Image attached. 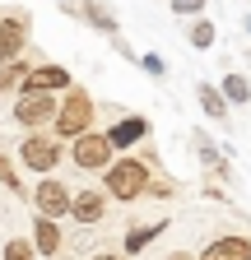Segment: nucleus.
<instances>
[{
    "mask_svg": "<svg viewBox=\"0 0 251 260\" xmlns=\"http://www.w3.org/2000/svg\"><path fill=\"white\" fill-rule=\"evenodd\" d=\"M196 98H200V112H205L209 121H218V125H224V116H228V98L218 93L214 84H196Z\"/></svg>",
    "mask_w": 251,
    "mask_h": 260,
    "instance_id": "obj_13",
    "label": "nucleus"
},
{
    "mask_svg": "<svg viewBox=\"0 0 251 260\" xmlns=\"http://www.w3.org/2000/svg\"><path fill=\"white\" fill-rule=\"evenodd\" d=\"M33 209L47 214V218H66V214H70V190L60 186L56 177H42L38 190H33Z\"/></svg>",
    "mask_w": 251,
    "mask_h": 260,
    "instance_id": "obj_7",
    "label": "nucleus"
},
{
    "mask_svg": "<svg viewBox=\"0 0 251 260\" xmlns=\"http://www.w3.org/2000/svg\"><path fill=\"white\" fill-rule=\"evenodd\" d=\"M93 260H121V255H107V251H103V255H93Z\"/></svg>",
    "mask_w": 251,
    "mask_h": 260,
    "instance_id": "obj_25",
    "label": "nucleus"
},
{
    "mask_svg": "<svg viewBox=\"0 0 251 260\" xmlns=\"http://www.w3.org/2000/svg\"><path fill=\"white\" fill-rule=\"evenodd\" d=\"M79 14H84L93 28H98V32H116V19H112V10H107V5H98V0H84V5H79Z\"/></svg>",
    "mask_w": 251,
    "mask_h": 260,
    "instance_id": "obj_16",
    "label": "nucleus"
},
{
    "mask_svg": "<svg viewBox=\"0 0 251 260\" xmlns=\"http://www.w3.org/2000/svg\"><path fill=\"white\" fill-rule=\"evenodd\" d=\"M149 135V121L144 116H125V121H116L112 130H107V140H112V149H125V144H135V140H144Z\"/></svg>",
    "mask_w": 251,
    "mask_h": 260,
    "instance_id": "obj_12",
    "label": "nucleus"
},
{
    "mask_svg": "<svg viewBox=\"0 0 251 260\" xmlns=\"http://www.w3.org/2000/svg\"><path fill=\"white\" fill-rule=\"evenodd\" d=\"M19 162L47 177V172L56 168V162H60V144H56L51 135H38V130H33V135H28V140L19 144Z\"/></svg>",
    "mask_w": 251,
    "mask_h": 260,
    "instance_id": "obj_5",
    "label": "nucleus"
},
{
    "mask_svg": "<svg viewBox=\"0 0 251 260\" xmlns=\"http://www.w3.org/2000/svg\"><path fill=\"white\" fill-rule=\"evenodd\" d=\"M218 93L228 98V107H242V103H251V79H246V75H224Z\"/></svg>",
    "mask_w": 251,
    "mask_h": 260,
    "instance_id": "obj_14",
    "label": "nucleus"
},
{
    "mask_svg": "<svg viewBox=\"0 0 251 260\" xmlns=\"http://www.w3.org/2000/svg\"><path fill=\"white\" fill-rule=\"evenodd\" d=\"M23 70H28V65H23V56H19V60H10V65H0V93H10V88L23 79Z\"/></svg>",
    "mask_w": 251,
    "mask_h": 260,
    "instance_id": "obj_19",
    "label": "nucleus"
},
{
    "mask_svg": "<svg viewBox=\"0 0 251 260\" xmlns=\"http://www.w3.org/2000/svg\"><path fill=\"white\" fill-rule=\"evenodd\" d=\"M200 162H205V168H214L218 177H224V172H228V168H224V158H218V149H214L209 140H200Z\"/></svg>",
    "mask_w": 251,
    "mask_h": 260,
    "instance_id": "obj_21",
    "label": "nucleus"
},
{
    "mask_svg": "<svg viewBox=\"0 0 251 260\" xmlns=\"http://www.w3.org/2000/svg\"><path fill=\"white\" fill-rule=\"evenodd\" d=\"M66 5H70V0H66Z\"/></svg>",
    "mask_w": 251,
    "mask_h": 260,
    "instance_id": "obj_27",
    "label": "nucleus"
},
{
    "mask_svg": "<svg viewBox=\"0 0 251 260\" xmlns=\"http://www.w3.org/2000/svg\"><path fill=\"white\" fill-rule=\"evenodd\" d=\"M23 47H28V19L23 14H5L0 19V65L19 60Z\"/></svg>",
    "mask_w": 251,
    "mask_h": 260,
    "instance_id": "obj_8",
    "label": "nucleus"
},
{
    "mask_svg": "<svg viewBox=\"0 0 251 260\" xmlns=\"http://www.w3.org/2000/svg\"><path fill=\"white\" fill-rule=\"evenodd\" d=\"M209 0H172V14H200Z\"/></svg>",
    "mask_w": 251,
    "mask_h": 260,
    "instance_id": "obj_22",
    "label": "nucleus"
},
{
    "mask_svg": "<svg viewBox=\"0 0 251 260\" xmlns=\"http://www.w3.org/2000/svg\"><path fill=\"white\" fill-rule=\"evenodd\" d=\"M103 214H107V190H79V195H70V218L75 223L93 228V223H103Z\"/></svg>",
    "mask_w": 251,
    "mask_h": 260,
    "instance_id": "obj_9",
    "label": "nucleus"
},
{
    "mask_svg": "<svg viewBox=\"0 0 251 260\" xmlns=\"http://www.w3.org/2000/svg\"><path fill=\"white\" fill-rule=\"evenodd\" d=\"M140 65H144V70H149V75H163V70H168V65H163V60H159V56H144V60H140Z\"/></svg>",
    "mask_w": 251,
    "mask_h": 260,
    "instance_id": "obj_23",
    "label": "nucleus"
},
{
    "mask_svg": "<svg viewBox=\"0 0 251 260\" xmlns=\"http://www.w3.org/2000/svg\"><path fill=\"white\" fill-rule=\"evenodd\" d=\"M200 260H251V237H237V233H228V237L209 242V246L200 251Z\"/></svg>",
    "mask_w": 251,
    "mask_h": 260,
    "instance_id": "obj_10",
    "label": "nucleus"
},
{
    "mask_svg": "<svg viewBox=\"0 0 251 260\" xmlns=\"http://www.w3.org/2000/svg\"><path fill=\"white\" fill-rule=\"evenodd\" d=\"M242 28H246V32H251V14H246V23H242Z\"/></svg>",
    "mask_w": 251,
    "mask_h": 260,
    "instance_id": "obj_26",
    "label": "nucleus"
},
{
    "mask_svg": "<svg viewBox=\"0 0 251 260\" xmlns=\"http://www.w3.org/2000/svg\"><path fill=\"white\" fill-rule=\"evenodd\" d=\"M5 260H38L33 237H10V242H5Z\"/></svg>",
    "mask_w": 251,
    "mask_h": 260,
    "instance_id": "obj_18",
    "label": "nucleus"
},
{
    "mask_svg": "<svg viewBox=\"0 0 251 260\" xmlns=\"http://www.w3.org/2000/svg\"><path fill=\"white\" fill-rule=\"evenodd\" d=\"M168 260H191V255H186V251H172V255H168Z\"/></svg>",
    "mask_w": 251,
    "mask_h": 260,
    "instance_id": "obj_24",
    "label": "nucleus"
},
{
    "mask_svg": "<svg viewBox=\"0 0 251 260\" xmlns=\"http://www.w3.org/2000/svg\"><path fill=\"white\" fill-rule=\"evenodd\" d=\"M14 121L38 130V125H51L56 121V98L51 93H19L14 98Z\"/></svg>",
    "mask_w": 251,
    "mask_h": 260,
    "instance_id": "obj_4",
    "label": "nucleus"
},
{
    "mask_svg": "<svg viewBox=\"0 0 251 260\" xmlns=\"http://www.w3.org/2000/svg\"><path fill=\"white\" fill-rule=\"evenodd\" d=\"M60 246H66L60 223L47 218V214H38V223H33V251H38V255H60Z\"/></svg>",
    "mask_w": 251,
    "mask_h": 260,
    "instance_id": "obj_11",
    "label": "nucleus"
},
{
    "mask_svg": "<svg viewBox=\"0 0 251 260\" xmlns=\"http://www.w3.org/2000/svg\"><path fill=\"white\" fill-rule=\"evenodd\" d=\"M214 38H218V32H214V23H209V19H196V23H191V47H196V51H209V47H214Z\"/></svg>",
    "mask_w": 251,
    "mask_h": 260,
    "instance_id": "obj_17",
    "label": "nucleus"
},
{
    "mask_svg": "<svg viewBox=\"0 0 251 260\" xmlns=\"http://www.w3.org/2000/svg\"><path fill=\"white\" fill-rule=\"evenodd\" d=\"M112 140H107V130H79V135L70 140V162L84 172H103L107 162H112Z\"/></svg>",
    "mask_w": 251,
    "mask_h": 260,
    "instance_id": "obj_2",
    "label": "nucleus"
},
{
    "mask_svg": "<svg viewBox=\"0 0 251 260\" xmlns=\"http://www.w3.org/2000/svg\"><path fill=\"white\" fill-rule=\"evenodd\" d=\"M103 172H107V195H112V200H121V205L144 200V190H149V162H140V158H112Z\"/></svg>",
    "mask_w": 251,
    "mask_h": 260,
    "instance_id": "obj_1",
    "label": "nucleus"
},
{
    "mask_svg": "<svg viewBox=\"0 0 251 260\" xmlns=\"http://www.w3.org/2000/svg\"><path fill=\"white\" fill-rule=\"evenodd\" d=\"M70 84L75 79H70L66 65H28L23 79H19L23 93H56V88H70Z\"/></svg>",
    "mask_w": 251,
    "mask_h": 260,
    "instance_id": "obj_6",
    "label": "nucleus"
},
{
    "mask_svg": "<svg viewBox=\"0 0 251 260\" xmlns=\"http://www.w3.org/2000/svg\"><path fill=\"white\" fill-rule=\"evenodd\" d=\"M93 125V98L84 93V88H66V103L56 107V135L60 140H75L79 130H88Z\"/></svg>",
    "mask_w": 251,
    "mask_h": 260,
    "instance_id": "obj_3",
    "label": "nucleus"
},
{
    "mask_svg": "<svg viewBox=\"0 0 251 260\" xmlns=\"http://www.w3.org/2000/svg\"><path fill=\"white\" fill-rule=\"evenodd\" d=\"M163 228H168V218H159V223H149V228H131V233H125V255H140L153 237H159L163 233Z\"/></svg>",
    "mask_w": 251,
    "mask_h": 260,
    "instance_id": "obj_15",
    "label": "nucleus"
},
{
    "mask_svg": "<svg viewBox=\"0 0 251 260\" xmlns=\"http://www.w3.org/2000/svg\"><path fill=\"white\" fill-rule=\"evenodd\" d=\"M0 186L5 190H14V195H23V181H19V172H14V162L0 153Z\"/></svg>",
    "mask_w": 251,
    "mask_h": 260,
    "instance_id": "obj_20",
    "label": "nucleus"
}]
</instances>
